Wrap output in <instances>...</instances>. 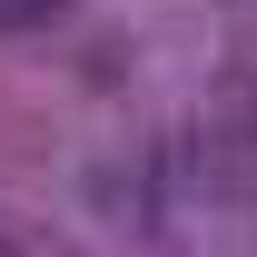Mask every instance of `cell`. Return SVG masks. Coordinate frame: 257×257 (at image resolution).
Wrapping results in <instances>:
<instances>
[{
  "instance_id": "1",
  "label": "cell",
  "mask_w": 257,
  "mask_h": 257,
  "mask_svg": "<svg viewBox=\"0 0 257 257\" xmlns=\"http://www.w3.org/2000/svg\"><path fill=\"white\" fill-rule=\"evenodd\" d=\"M69 0H0V30H50Z\"/></svg>"
},
{
  "instance_id": "2",
  "label": "cell",
  "mask_w": 257,
  "mask_h": 257,
  "mask_svg": "<svg viewBox=\"0 0 257 257\" xmlns=\"http://www.w3.org/2000/svg\"><path fill=\"white\" fill-rule=\"evenodd\" d=\"M0 257H20V247H10V237H0Z\"/></svg>"
}]
</instances>
